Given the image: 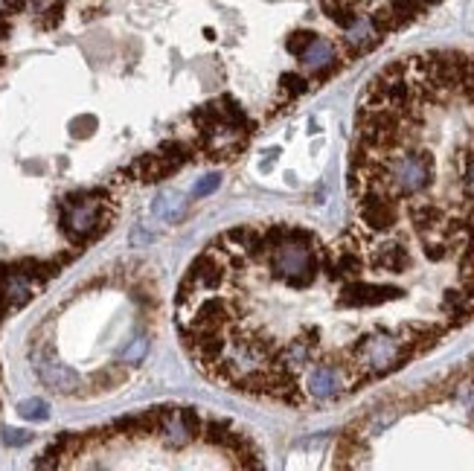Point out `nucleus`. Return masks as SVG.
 <instances>
[{
    "instance_id": "f257e3e1",
    "label": "nucleus",
    "mask_w": 474,
    "mask_h": 471,
    "mask_svg": "<svg viewBox=\"0 0 474 471\" xmlns=\"http://www.w3.org/2000/svg\"><path fill=\"white\" fill-rule=\"evenodd\" d=\"M349 219L279 221L271 282L323 398L413 364L474 320V53L425 50L364 87Z\"/></svg>"
}]
</instances>
